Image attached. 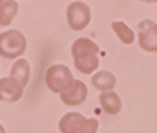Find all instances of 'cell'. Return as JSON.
<instances>
[{"instance_id": "3957f363", "label": "cell", "mask_w": 157, "mask_h": 133, "mask_svg": "<svg viewBox=\"0 0 157 133\" xmlns=\"http://www.w3.org/2000/svg\"><path fill=\"white\" fill-rule=\"evenodd\" d=\"M75 78L72 75V72L68 70V66L65 65H51L46 70V75H44V82H46V87L55 92V94H62L65 89L72 86Z\"/></svg>"}, {"instance_id": "9a60e30c", "label": "cell", "mask_w": 157, "mask_h": 133, "mask_svg": "<svg viewBox=\"0 0 157 133\" xmlns=\"http://www.w3.org/2000/svg\"><path fill=\"white\" fill-rule=\"evenodd\" d=\"M142 2H147V4H155L157 0H142Z\"/></svg>"}, {"instance_id": "ba28073f", "label": "cell", "mask_w": 157, "mask_h": 133, "mask_svg": "<svg viewBox=\"0 0 157 133\" xmlns=\"http://www.w3.org/2000/svg\"><path fill=\"white\" fill-rule=\"evenodd\" d=\"M86 123H87V118L82 116L80 113H67L60 120L58 128L62 133H74L75 130H78L82 125H86Z\"/></svg>"}, {"instance_id": "7a4b0ae2", "label": "cell", "mask_w": 157, "mask_h": 133, "mask_svg": "<svg viewBox=\"0 0 157 133\" xmlns=\"http://www.w3.org/2000/svg\"><path fill=\"white\" fill-rule=\"evenodd\" d=\"M26 46H28L26 38L17 29H10V31H5L0 34V55L5 60L19 58L26 51Z\"/></svg>"}, {"instance_id": "4fadbf2b", "label": "cell", "mask_w": 157, "mask_h": 133, "mask_svg": "<svg viewBox=\"0 0 157 133\" xmlns=\"http://www.w3.org/2000/svg\"><path fill=\"white\" fill-rule=\"evenodd\" d=\"M99 128V121L98 120H87L86 125H82L78 130H75L74 133H96Z\"/></svg>"}, {"instance_id": "30bf717a", "label": "cell", "mask_w": 157, "mask_h": 133, "mask_svg": "<svg viewBox=\"0 0 157 133\" xmlns=\"http://www.w3.org/2000/svg\"><path fill=\"white\" fill-rule=\"evenodd\" d=\"M99 102H101L102 109L106 111L108 114H118L120 109H121V99H120V96L111 92V90L102 92L99 96Z\"/></svg>"}, {"instance_id": "9c48e42d", "label": "cell", "mask_w": 157, "mask_h": 133, "mask_svg": "<svg viewBox=\"0 0 157 133\" xmlns=\"http://www.w3.org/2000/svg\"><path fill=\"white\" fill-rule=\"evenodd\" d=\"M29 75H31V66H29V63L26 62V60L19 58L16 63H14V65H12V68H10V77L16 78V80H17V82H19L22 87L28 86Z\"/></svg>"}, {"instance_id": "5bb4252c", "label": "cell", "mask_w": 157, "mask_h": 133, "mask_svg": "<svg viewBox=\"0 0 157 133\" xmlns=\"http://www.w3.org/2000/svg\"><path fill=\"white\" fill-rule=\"evenodd\" d=\"M4 9H5V0H0V26H4Z\"/></svg>"}, {"instance_id": "2e32d148", "label": "cell", "mask_w": 157, "mask_h": 133, "mask_svg": "<svg viewBox=\"0 0 157 133\" xmlns=\"http://www.w3.org/2000/svg\"><path fill=\"white\" fill-rule=\"evenodd\" d=\"M0 133H5V128H4L2 125H0Z\"/></svg>"}, {"instance_id": "8992f818", "label": "cell", "mask_w": 157, "mask_h": 133, "mask_svg": "<svg viewBox=\"0 0 157 133\" xmlns=\"http://www.w3.org/2000/svg\"><path fill=\"white\" fill-rule=\"evenodd\" d=\"M87 94H89V92H87L86 84H84L82 80H74L72 86L60 94V97H62V101L67 106H78L87 99Z\"/></svg>"}, {"instance_id": "52a82bcc", "label": "cell", "mask_w": 157, "mask_h": 133, "mask_svg": "<svg viewBox=\"0 0 157 133\" xmlns=\"http://www.w3.org/2000/svg\"><path fill=\"white\" fill-rule=\"evenodd\" d=\"M24 87L17 82L16 78L5 77L0 80V101L4 102H16L22 97Z\"/></svg>"}, {"instance_id": "6da1fadb", "label": "cell", "mask_w": 157, "mask_h": 133, "mask_svg": "<svg viewBox=\"0 0 157 133\" xmlns=\"http://www.w3.org/2000/svg\"><path fill=\"white\" fill-rule=\"evenodd\" d=\"M72 56L80 74H92L99 66V46L87 38H78L72 44Z\"/></svg>"}, {"instance_id": "7c38bea8", "label": "cell", "mask_w": 157, "mask_h": 133, "mask_svg": "<svg viewBox=\"0 0 157 133\" xmlns=\"http://www.w3.org/2000/svg\"><path fill=\"white\" fill-rule=\"evenodd\" d=\"M111 28H113L114 34L121 39V43H125V44H132V43H133L135 34H133V31H132L126 24L120 22V21H114V22L111 24Z\"/></svg>"}, {"instance_id": "5b68a950", "label": "cell", "mask_w": 157, "mask_h": 133, "mask_svg": "<svg viewBox=\"0 0 157 133\" xmlns=\"http://www.w3.org/2000/svg\"><path fill=\"white\" fill-rule=\"evenodd\" d=\"M138 44L142 50L157 53V24L150 19L138 22Z\"/></svg>"}, {"instance_id": "8fae6325", "label": "cell", "mask_w": 157, "mask_h": 133, "mask_svg": "<svg viewBox=\"0 0 157 133\" xmlns=\"http://www.w3.org/2000/svg\"><path fill=\"white\" fill-rule=\"evenodd\" d=\"M92 84H94L96 89L102 90V92H108V90H111L114 87L116 78H114V75L111 74V72L101 70V72H98V74L92 77Z\"/></svg>"}, {"instance_id": "277c9868", "label": "cell", "mask_w": 157, "mask_h": 133, "mask_svg": "<svg viewBox=\"0 0 157 133\" xmlns=\"http://www.w3.org/2000/svg\"><path fill=\"white\" fill-rule=\"evenodd\" d=\"M67 21L74 31H82L90 22V9L84 2H72L67 7Z\"/></svg>"}]
</instances>
